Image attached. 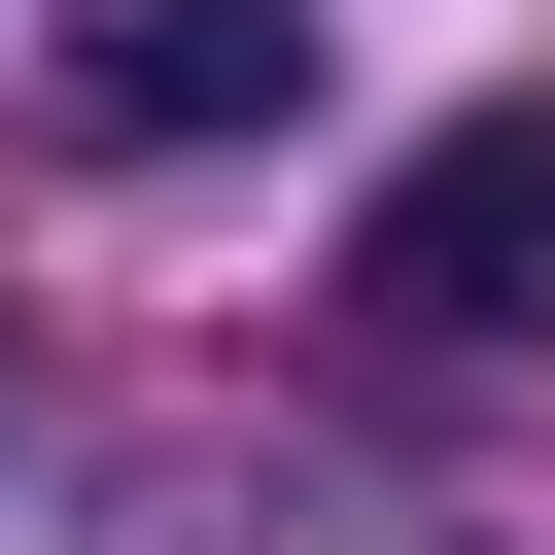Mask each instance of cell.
<instances>
[{"mask_svg": "<svg viewBox=\"0 0 555 555\" xmlns=\"http://www.w3.org/2000/svg\"><path fill=\"white\" fill-rule=\"evenodd\" d=\"M347 278H382L416 347H555V69H520V104H451V139L347 208Z\"/></svg>", "mask_w": 555, "mask_h": 555, "instance_id": "obj_1", "label": "cell"}, {"mask_svg": "<svg viewBox=\"0 0 555 555\" xmlns=\"http://www.w3.org/2000/svg\"><path fill=\"white\" fill-rule=\"evenodd\" d=\"M35 69H69V139H139V173H173V139H278V69H312V0H69Z\"/></svg>", "mask_w": 555, "mask_h": 555, "instance_id": "obj_2", "label": "cell"}]
</instances>
